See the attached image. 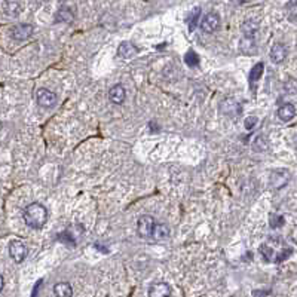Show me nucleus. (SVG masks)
<instances>
[{
  "label": "nucleus",
  "mask_w": 297,
  "mask_h": 297,
  "mask_svg": "<svg viewBox=\"0 0 297 297\" xmlns=\"http://www.w3.org/2000/svg\"><path fill=\"white\" fill-rule=\"evenodd\" d=\"M220 25V16L217 13H207L201 19V28L205 33H214Z\"/></svg>",
  "instance_id": "4"
},
{
  "label": "nucleus",
  "mask_w": 297,
  "mask_h": 297,
  "mask_svg": "<svg viewBox=\"0 0 297 297\" xmlns=\"http://www.w3.org/2000/svg\"><path fill=\"white\" fill-rule=\"evenodd\" d=\"M263 71H265V64L263 62H257L250 71V83H256L263 76Z\"/></svg>",
  "instance_id": "17"
},
{
  "label": "nucleus",
  "mask_w": 297,
  "mask_h": 297,
  "mask_svg": "<svg viewBox=\"0 0 297 297\" xmlns=\"http://www.w3.org/2000/svg\"><path fill=\"white\" fill-rule=\"evenodd\" d=\"M3 10L9 16H16L19 13V4L15 0H4L3 3Z\"/></svg>",
  "instance_id": "16"
},
{
  "label": "nucleus",
  "mask_w": 297,
  "mask_h": 297,
  "mask_svg": "<svg viewBox=\"0 0 297 297\" xmlns=\"http://www.w3.org/2000/svg\"><path fill=\"white\" fill-rule=\"evenodd\" d=\"M1 289H3V278L0 277V292H1Z\"/></svg>",
  "instance_id": "27"
},
{
  "label": "nucleus",
  "mask_w": 297,
  "mask_h": 297,
  "mask_svg": "<svg viewBox=\"0 0 297 297\" xmlns=\"http://www.w3.org/2000/svg\"><path fill=\"white\" fill-rule=\"evenodd\" d=\"M153 225H155L153 217H150V216H143V217H140L138 225H137L138 235L141 238H152Z\"/></svg>",
  "instance_id": "5"
},
{
  "label": "nucleus",
  "mask_w": 297,
  "mask_h": 297,
  "mask_svg": "<svg viewBox=\"0 0 297 297\" xmlns=\"http://www.w3.org/2000/svg\"><path fill=\"white\" fill-rule=\"evenodd\" d=\"M184 61L189 67H198L199 65V57L195 51H187L184 55Z\"/></svg>",
  "instance_id": "19"
},
{
  "label": "nucleus",
  "mask_w": 297,
  "mask_h": 297,
  "mask_svg": "<svg viewBox=\"0 0 297 297\" xmlns=\"http://www.w3.org/2000/svg\"><path fill=\"white\" fill-rule=\"evenodd\" d=\"M199 16H201V9H199V7H196V9L192 12V15H190V19H189V30H190V31H193V30L196 28Z\"/></svg>",
  "instance_id": "21"
},
{
  "label": "nucleus",
  "mask_w": 297,
  "mask_h": 297,
  "mask_svg": "<svg viewBox=\"0 0 297 297\" xmlns=\"http://www.w3.org/2000/svg\"><path fill=\"white\" fill-rule=\"evenodd\" d=\"M234 1H235V3H245L247 0H234Z\"/></svg>",
  "instance_id": "28"
},
{
  "label": "nucleus",
  "mask_w": 297,
  "mask_h": 297,
  "mask_svg": "<svg viewBox=\"0 0 297 297\" xmlns=\"http://www.w3.org/2000/svg\"><path fill=\"white\" fill-rule=\"evenodd\" d=\"M33 31H34V28L31 25H28V24H19V25L13 27L12 37L16 39V40H25V39L31 37Z\"/></svg>",
  "instance_id": "7"
},
{
  "label": "nucleus",
  "mask_w": 297,
  "mask_h": 297,
  "mask_svg": "<svg viewBox=\"0 0 297 297\" xmlns=\"http://www.w3.org/2000/svg\"><path fill=\"white\" fill-rule=\"evenodd\" d=\"M269 223H271V228L278 229V228H283V226H284L286 219H284L283 216H278V214H271V217H269Z\"/></svg>",
  "instance_id": "20"
},
{
  "label": "nucleus",
  "mask_w": 297,
  "mask_h": 297,
  "mask_svg": "<svg viewBox=\"0 0 297 297\" xmlns=\"http://www.w3.org/2000/svg\"><path fill=\"white\" fill-rule=\"evenodd\" d=\"M289 178H290V174L287 170H275L272 174H271V186L274 189H283L287 183H289Z\"/></svg>",
  "instance_id": "6"
},
{
  "label": "nucleus",
  "mask_w": 297,
  "mask_h": 297,
  "mask_svg": "<svg viewBox=\"0 0 297 297\" xmlns=\"http://www.w3.org/2000/svg\"><path fill=\"white\" fill-rule=\"evenodd\" d=\"M36 101L40 107H45V109H51L57 104L58 101V97L55 92L49 91V89H45V88H40L36 91Z\"/></svg>",
  "instance_id": "2"
},
{
  "label": "nucleus",
  "mask_w": 297,
  "mask_h": 297,
  "mask_svg": "<svg viewBox=\"0 0 297 297\" xmlns=\"http://www.w3.org/2000/svg\"><path fill=\"white\" fill-rule=\"evenodd\" d=\"M73 19V13L68 10V9H61L58 12V15H57V21H65V22H68V21H71Z\"/></svg>",
  "instance_id": "23"
},
{
  "label": "nucleus",
  "mask_w": 297,
  "mask_h": 297,
  "mask_svg": "<svg viewBox=\"0 0 297 297\" xmlns=\"http://www.w3.org/2000/svg\"><path fill=\"white\" fill-rule=\"evenodd\" d=\"M239 49L244 52V54H247V55H254L257 51V46H256V37L254 36H247V34H244V37L241 39V42H239Z\"/></svg>",
  "instance_id": "8"
},
{
  "label": "nucleus",
  "mask_w": 297,
  "mask_h": 297,
  "mask_svg": "<svg viewBox=\"0 0 297 297\" xmlns=\"http://www.w3.org/2000/svg\"><path fill=\"white\" fill-rule=\"evenodd\" d=\"M271 295L269 292H253V296H268Z\"/></svg>",
  "instance_id": "26"
},
{
  "label": "nucleus",
  "mask_w": 297,
  "mask_h": 297,
  "mask_svg": "<svg viewBox=\"0 0 297 297\" xmlns=\"http://www.w3.org/2000/svg\"><path fill=\"white\" fill-rule=\"evenodd\" d=\"M9 254H10V257L15 263H21L27 257V247L21 241L13 239L9 244Z\"/></svg>",
  "instance_id": "3"
},
{
  "label": "nucleus",
  "mask_w": 297,
  "mask_h": 297,
  "mask_svg": "<svg viewBox=\"0 0 297 297\" xmlns=\"http://www.w3.org/2000/svg\"><path fill=\"white\" fill-rule=\"evenodd\" d=\"M138 52V48L131 42H122L118 48V55L122 58H131Z\"/></svg>",
  "instance_id": "12"
},
{
  "label": "nucleus",
  "mask_w": 297,
  "mask_h": 297,
  "mask_svg": "<svg viewBox=\"0 0 297 297\" xmlns=\"http://www.w3.org/2000/svg\"><path fill=\"white\" fill-rule=\"evenodd\" d=\"M257 24L256 22H251V21H247L244 25H242V31H244V34H247V36H254L256 34V31H257Z\"/></svg>",
  "instance_id": "22"
},
{
  "label": "nucleus",
  "mask_w": 297,
  "mask_h": 297,
  "mask_svg": "<svg viewBox=\"0 0 297 297\" xmlns=\"http://www.w3.org/2000/svg\"><path fill=\"white\" fill-rule=\"evenodd\" d=\"M287 57V48L283 43H275L271 49V59L275 64H281Z\"/></svg>",
  "instance_id": "10"
},
{
  "label": "nucleus",
  "mask_w": 297,
  "mask_h": 297,
  "mask_svg": "<svg viewBox=\"0 0 297 297\" xmlns=\"http://www.w3.org/2000/svg\"><path fill=\"white\" fill-rule=\"evenodd\" d=\"M292 253H293V250H292V248H286V250H283V253H281L278 257H275V262H277V263L284 262L286 259H289V257L292 256Z\"/></svg>",
  "instance_id": "25"
},
{
  "label": "nucleus",
  "mask_w": 297,
  "mask_h": 297,
  "mask_svg": "<svg viewBox=\"0 0 297 297\" xmlns=\"http://www.w3.org/2000/svg\"><path fill=\"white\" fill-rule=\"evenodd\" d=\"M54 295L57 297H71L73 296L71 286L68 283H58V284H55Z\"/></svg>",
  "instance_id": "15"
},
{
  "label": "nucleus",
  "mask_w": 297,
  "mask_h": 297,
  "mask_svg": "<svg viewBox=\"0 0 297 297\" xmlns=\"http://www.w3.org/2000/svg\"><path fill=\"white\" fill-rule=\"evenodd\" d=\"M24 222L31 229H42L48 222V210L42 204H30L24 210Z\"/></svg>",
  "instance_id": "1"
},
{
  "label": "nucleus",
  "mask_w": 297,
  "mask_h": 297,
  "mask_svg": "<svg viewBox=\"0 0 297 297\" xmlns=\"http://www.w3.org/2000/svg\"><path fill=\"white\" fill-rule=\"evenodd\" d=\"M260 254H262V257H263L265 262H268V263L275 262L277 253H275V250L271 248L269 245H262V247H260Z\"/></svg>",
  "instance_id": "18"
},
{
  "label": "nucleus",
  "mask_w": 297,
  "mask_h": 297,
  "mask_svg": "<svg viewBox=\"0 0 297 297\" xmlns=\"http://www.w3.org/2000/svg\"><path fill=\"white\" fill-rule=\"evenodd\" d=\"M278 116H280L281 120H284V122L292 120V119L296 116V107H295V104H292V103L283 104V106L278 109Z\"/></svg>",
  "instance_id": "13"
},
{
  "label": "nucleus",
  "mask_w": 297,
  "mask_h": 297,
  "mask_svg": "<svg viewBox=\"0 0 297 297\" xmlns=\"http://www.w3.org/2000/svg\"><path fill=\"white\" fill-rule=\"evenodd\" d=\"M170 237V229L167 225L164 223H155L153 225V231H152V238L156 241H164Z\"/></svg>",
  "instance_id": "14"
},
{
  "label": "nucleus",
  "mask_w": 297,
  "mask_h": 297,
  "mask_svg": "<svg viewBox=\"0 0 297 297\" xmlns=\"http://www.w3.org/2000/svg\"><path fill=\"white\" fill-rule=\"evenodd\" d=\"M257 123H259V119L256 118V116H248V118L244 120V126H245V129H254L256 126H257Z\"/></svg>",
  "instance_id": "24"
},
{
  "label": "nucleus",
  "mask_w": 297,
  "mask_h": 297,
  "mask_svg": "<svg viewBox=\"0 0 297 297\" xmlns=\"http://www.w3.org/2000/svg\"><path fill=\"white\" fill-rule=\"evenodd\" d=\"M125 97H126V92L122 85H115L109 89V98L115 104H122L125 101Z\"/></svg>",
  "instance_id": "11"
},
{
  "label": "nucleus",
  "mask_w": 297,
  "mask_h": 297,
  "mask_svg": "<svg viewBox=\"0 0 297 297\" xmlns=\"http://www.w3.org/2000/svg\"><path fill=\"white\" fill-rule=\"evenodd\" d=\"M171 295V287L167 283H158L153 284L149 290L150 297H168Z\"/></svg>",
  "instance_id": "9"
}]
</instances>
